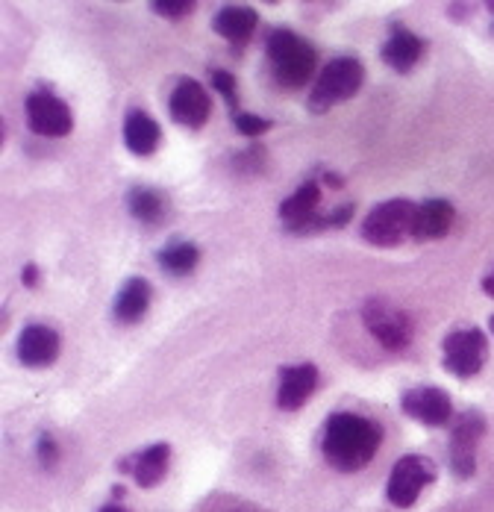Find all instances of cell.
<instances>
[{
    "mask_svg": "<svg viewBox=\"0 0 494 512\" xmlns=\"http://www.w3.org/2000/svg\"><path fill=\"white\" fill-rule=\"evenodd\" d=\"M380 445H383V430L365 415L336 412L324 424L321 451H324V460L336 471H345V474L362 471L377 457Z\"/></svg>",
    "mask_w": 494,
    "mask_h": 512,
    "instance_id": "obj_1",
    "label": "cell"
},
{
    "mask_svg": "<svg viewBox=\"0 0 494 512\" xmlns=\"http://www.w3.org/2000/svg\"><path fill=\"white\" fill-rule=\"evenodd\" d=\"M265 51H268V65H271L274 80L286 89H300L315 74L318 53L306 39H300L295 30H274L268 36Z\"/></svg>",
    "mask_w": 494,
    "mask_h": 512,
    "instance_id": "obj_2",
    "label": "cell"
},
{
    "mask_svg": "<svg viewBox=\"0 0 494 512\" xmlns=\"http://www.w3.org/2000/svg\"><path fill=\"white\" fill-rule=\"evenodd\" d=\"M365 83V68L356 56H336L330 59V65H324V71L318 74L312 92H309V109L315 115L333 109L336 103L350 101Z\"/></svg>",
    "mask_w": 494,
    "mask_h": 512,
    "instance_id": "obj_3",
    "label": "cell"
},
{
    "mask_svg": "<svg viewBox=\"0 0 494 512\" xmlns=\"http://www.w3.org/2000/svg\"><path fill=\"white\" fill-rule=\"evenodd\" d=\"M418 206L403 198H392L386 204L374 206L362 221V239L374 248H395L415 230Z\"/></svg>",
    "mask_w": 494,
    "mask_h": 512,
    "instance_id": "obj_4",
    "label": "cell"
},
{
    "mask_svg": "<svg viewBox=\"0 0 494 512\" xmlns=\"http://www.w3.org/2000/svg\"><path fill=\"white\" fill-rule=\"evenodd\" d=\"M362 324L371 333V339L377 345H383L386 351H406L415 333V324L409 318V312H403L386 298H371L362 307Z\"/></svg>",
    "mask_w": 494,
    "mask_h": 512,
    "instance_id": "obj_5",
    "label": "cell"
},
{
    "mask_svg": "<svg viewBox=\"0 0 494 512\" xmlns=\"http://www.w3.org/2000/svg\"><path fill=\"white\" fill-rule=\"evenodd\" d=\"M436 480V465L430 457H421V454H406L395 462L392 474H389V483H386V498L400 507V510H409L421 492Z\"/></svg>",
    "mask_w": 494,
    "mask_h": 512,
    "instance_id": "obj_6",
    "label": "cell"
},
{
    "mask_svg": "<svg viewBox=\"0 0 494 512\" xmlns=\"http://www.w3.org/2000/svg\"><path fill=\"white\" fill-rule=\"evenodd\" d=\"M442 354H445V368L459 377V380H471L483 371L486 359H489V342L486 333L477 327H465V330H453L442 342Z\"/></svg>",
    "mask_w": 494,
    "mask_h": 512,
    "instance_id": "obj_7",
    "label": "cell"
},
{
    "mask_svg": "<svg viewBox=\"0 0 494 512\" xmlns=\"http://www.w3.org/2000/svg\"><path fill=\"white\" fill-rule=\"evenodd\" d=\"M483 433H486L483 412L468 410L453 421L447 454H450V468H453V474L459 480L474 477V471H477V445H480Z\"/></svg>",
    "mask_w": 494,
    "mask_h": 512,
    "instance_id": "obj_8",
    "label": "cell"
},
{
    "mask_svg": "<svg viewBox=\"0 0 494 512\" xmlns=\"http://www.w3.org/2000/svg\"><path fill=\"white\" fill-rule=\"evenodd\" d=\"M27 124L39 136L59 139L74 130V115L62 98H56L48 89H39L27 98Z\"/></svg>",
    "mask_w": 494,
    "mask_h": 512,
    "instance_id": "obj_9",
    "label": "cell"
},
{
    "mask_svg": "<svg viewBox=\"0 0 494 512\" xmlns=\"http://www.w3.org/2000/svg\"><path fill=\"white\" fill-rule=\"evenodd\" d=\"M400 410L424 427H445L453 418V404L439 386H415L400 398Z\"/></svg>",
    "mask_w": 494,
    "mask_h": 512,
    "instance_id": "obj_10",
    "label": "cell"
},
{
    "mask_svg": "<svg viewBox=\"0 0 494 512\" xmlns=\"http://www.w3.org/2000/svg\"><path fill=\"white\" fill-rule=\"evenodd\" d=\"M168 112L177 124L189 127V130H200L209 121L212 112V101L206 95V89L200 86L198 80L186 77L174 86L171 98H168Z\"/></svg>",
    "mask_w": 494,
    "mask_h": 512,
    "instance_id": "obj_11",
    "label": "cell"
},
{
    "mask_svg": "<svg viewBox=\"0 0 494 512\" xmlns=\"http://www.w3.org/2000/svg\"><path fill=\"white\" fill-rule=\"evenodd\" d=\"M318 389V368L312 362H297L280 368L277 383V407L280 410H300Z\"/></svg>",
    "mask_w": 494,
    "mask_h": 512,
    "instance_id": "obj_12",
    "label": "cell"
},
{
    "mask_svg": "<svg viewBox=\"0 0 494 512\" xmlns=\"http://www.w3.org/2000/svg\"><path fill=\"white\" fill-rule=\"evenodd\" d=\"M59 333L48 324H30L18 336V359L27 368H48L59 357Z\"/></svg>",
    "mask_w": 494,
    "mask_h": 512,
    "instance_id": "obj_13",
    "label": "cell"
},
{
    "mask_svg": "<svg viewBox=\"0 0 494 512\" xmlns=\"http://www.w3.org/2000/svg\"><path fill=\"white\" fill-rule=\"evenodd\" d=\"M424 48L427 45H424V39L418 33H412L403 24H392V33H389V39H386V45H383L380 53H383V62L389 68H395L397 74H406V71H412L421 62Z\"/></svg>",
    "mask_w": 494,
    "mask_h": 512,
    "instance_id": "obj_14",
    "label": "cell"
},
{
    "mask_svg": "<svg viewBox=\"0 0 494 512\" xmlns=\"http://www.w3.org/2000/svg\"><path fill=\"white\" fill-rule=\"evenodd\" d=\"M168 462H171V445L156 442V445L145 448L142 454L118 462V468H121L124 474H133V480H136L142 489H153V486L168 474Z\"/></svg>",
    "mask_w": 494,
    "mask_h": 512,
    "instance_id": "obj_15",
    "label": "cell"
},
{
    "mask_svg": "<svg viewBox=\"0 0 494 512\" xmlns=\"http://www.w3.org/2000/svg\"><path fill=\"white\" fill-rule=\"evenodd\" d=\"M453 206L442 201V198H430L418 206V215H415V230H412V239L415 242H436V239H445L453 227Z\"/></svg>",
    "mask_w": 494,
    "mask_h": 512,
    "instance_id": "obj_16",
    "label": "cell"
},
{
    "mask_svg": "<svg viewBox=\"0 0 494 512\" xmlns=\"http://www.w3.org/2000/svg\"><path fill=\"white\" fill-rule=\"evenodd\" d=\"M318 206H321V186L315 180H306L292 198H286L280 204V218H283L286 230L303 233V227L318 215Z\"/></svg>",
    "mask_w": 494,
    "mask_h": 512,
    "instance_id": "obj_17",
    "label": "cell"
},
{
    "mask_svg": "<svg viewBox=\"0 0 494 512\" xmlns=\"http://www.w3.org/2000/svg\"><path fill=\"white\" fill-rule=\"evenodd\" d=\"M256 24H259V15L253 6H245V3H236V6H224L218 9L212 27L221 39L233 42V45H245L250 42V36L256 33Z\"/></svg>",
    "mask_w": 494,
    "mask_h": 512,
    "instance_id": "obj_18",
    "label": "cell"
},
{
    "mask_svg": "<svg viewBox=\"0 0 494 512\" xmlns=\"http://www.w3.org/2000/svg\"><path fill=\"white\" fill-rule=\"evenodd\" d=\"M150 301H153V289H150V283L145 277H130L121 289H118V295H115V321H121V324H136L145 312L150 309Z\"/></svg>",
    "mask_w": 494,
    "mask_h": 512,
    "instance_id": "obj_19",
    "label": "cell"
},
{
    "mask_svg": "<svg viewBox=\"0 0 494 512\" xmlns=\"http://www.w3.org/2000/svg\"><path fill=\"white\" fill-rule=\"evenodd\" d=\"M159 142H162V130L148 112H142V109L127 112V118H124V145L133 154L150 156L159 148Z\"/></svg>",
    "mask_w": 494,
    "mask_h": 512,
    "instance_id": "obj_20",
    "label": "cell"
},
{
    "mask_svg": "<svg viewBox=\"0 0 494 512\" xmlns=\"http://www.w3.org/2000/svg\"><path fill=\"white\" fill-rule=\"evenodd\" d=\"M156 262H159L168 274L183 277V274H192V271L198 268L200 248L195 242H171V245H165V248L156 254Z\"/></svg>",
    "mask_w": 494,
    "mask_h": 512,
    "instance_id": "obj_21",
    "label": "cell"
},
{
    "mask_svg": "<svg viewBox=\"0 0 494 512\" xmlns=\"http://www.w3.org/2000/svg\"><path fill=\"white\" fill-rule=\"evenodd\" d=\"M127 206H130V215L142 224H153L162 218L165 212V195L159 189H150V186H136L130 189L127 195Z\"/></svg>",
    "mask_w": 494,
    "mask_h": 512,
    "instance_id": "obj_22",
    "label": "cell"
},
{
    "mask_svg": "<svg viewBox=\"0 0 494 512\" xmlns=\"http://www.w3.org/2000/svg\"><path fill=\"white\" fill-rule=\"evenodd\" d=\"M209 80H212V89L233 109V115H239V86H236V77L230 71H224V68H215V71H209Z\"/></svg>",
    "mask_w": 494,
    "mask_h": 512,
    "instance_id": "obj_23",
    "label": "cell"
},
{
    "mask_svg": "<svg viewBox=\"0 0 494 512\" xmlns=\"http://www.w3.org/2000/svg\"><path fill=\"white\" fill-rule=\"evenodd\" d=\"M233 124H236V130H239V133H245V136H262V133H268V130L274 127V121H271V118L250 115V112H239V115H233Z\"/></svg>",
    "mask_w": 494,
    "mask_h": 512,
    "instance_id": "obj_24",
    "label": "cell"
},
{
    "mask_svg": "<svg viewBox=\"0 0 494 512\" xmlns=\"http://www.w3.org/2000/svg\"><path fill=\"white\" fill-rule=\"evenodd\" d=\"M153 9L165 18H183V15H192L195 0H156Z\"/></svg>",
    "mask_w": 494,
    "mask_h": 512,
    "instance_id": "obj_25",
    "label": "cell"
},
{
    "mask_svg": "<svg viewBox=\"0 0 494 512\" xmlns=\"http://www.w3.org/2000/svg\"><path fill=\"white\" fill-rule=\"evenodd\" d=\"M36 457H39V462H42L45 468H53V465L59 462V445H56V439H53L50 433H42V436H39Z\"/></svg>",
    "mask_w": 494,
    "mask_h": 512,
    "instance_id": "obj_26",
    "label": "cell"
},
{
    "mask_svg": "<svg viewBox=\"0 0 494 512\" xmlns=\"http://www.w3.org/2000/svg\"><path fill=\"white\" fill-rule=\"evenodd\" d=\"M236 165L239 168H245L250 174H256V171H262V165H265V151L262 148H247V151H242V154L236 156Z\"/></svg>",
    "mask_w": 494,
    "mask_h": 512,
    "instance_id": "obj_27",
    "label": "cell"
},
{
    "mask_svg": "<svg viewBox=\"0 0 494 512\" xmlns=\"http://www.w3.org/2000/svg\"><path fill=\"white\" fill-rule=\"evenodd\" d=\"M209 512H262V510H259V507H253V504H247V501H239V498H218Z\"/></svg>",
    "mask_w": 494,
    "mask_h": 512,
    "instance_id": "obj_28",
    "label": "cell"
},
{
    "mask_svg": "<svg viewBox=\"0 0 494 512\" xmlns=\"http://www.w3.org/2000/svg\"><path fill=\"white\" fill-rule=\"evenodd\" d=\"M21 280H24V286H36L39 283V268L36 265H24V271H21Z\"/></svg>",
    "mask_w": 494,
    "mask_h": 512,
    "instance_id": "obj_29",
    "label": "cell"
},
{
    "mask_svg": "<svg viewBox=\"0 0 494 512\" xmlns=\"http://www.w3.org/2000/svg\"><path fill=\"white\" fill-rule=\"evenodd\" d=\"M483 292H486L489 298H494V268L486 274V277H483Z\"/></svg>",
    "mask_w": 494,
    "mask_h": 512,
    "instance_id": "obj_30",
    "label": "cell"
},
{
    "mask_svg": "<svg viewBox=\"0 0 494 512\" xmlns=\"http://www.w3.org/2000/svg\"><path fill=\"white\" fill-rule=\"evenodd\" d=\"M100 512H127V510H124L121 504H106V507H103Z\"/></svg>",
    "mask_w": 494,
    "mask_h": 512,
    "instance_id": "obj_31",
    "label": "cell"
},
{
    "mask_svg": "<svg viewBox=\"0 0 494 512\" xmlns=\"http://www.w3.org/2000/svg\"><path fill=\"white\" fill-rule=\"evenodd\" d=\"M489 327H492V333H494V315H492V321H489Z\"/></svg>",
    "mask_w": 494,
    "mask_h": 512,
    "instance_id": "obj_32",
    "label": "cell"
},
{
    "mask_svg": "<svg viewBox=\"0 0 494 512\" xmlns=\"http://www.w3.org/2000/svg\"><path fill=\"white\" fill-rule=\"evenodd\" d=\"M489 9H492V12H494V3H492V6H489ZM492 33H494V24H492Z\"/></svg>",
    "mask_w": 494,
    "mask_h": 512,
    "instance_id": "obj_33",
    "label": "cell"
}]
</instances>
